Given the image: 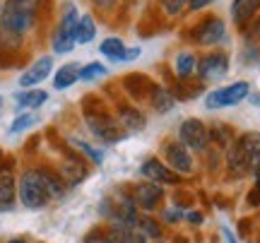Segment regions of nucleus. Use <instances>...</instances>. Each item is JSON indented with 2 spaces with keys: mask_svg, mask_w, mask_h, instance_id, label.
Returning <instances> with one entry per match:
<instances>
[{
  "mask_svg": "<svg viewBox=\"0 0 260 243\" xmlns=\"http://www.w3.org/2000/svg\"><path fill=\"white\" fill-rule=\"evenodd\" d=\"M210 142H217L219 147H229L234 142V132L232 128H226L222 123H214L212 128H210Z\"/></svg>",
  "mask_w": 260,
  "mask_h": 243,
  "instance_id": "26",
  "label": "nucleus"
},
{
  "mask_svg": "<svg viewBox=\"0 0 260 243\" xmlns=\"http://www.w3.org/2000/svg\"><path fill=\"white\" fill-rule=\"evenodd\" d=\"M253 173H255V186L260 188V159H258V164L253 166Z\"/></svg>",
  "mask_w": 260,
  "mask_h": 243,
  "instance_id": "38",
  "label": "nucleus"
},
{
  "mask_svg": "<svg viewBox=\"0 0 260 243\" xmlns=\"http://www.w3.org/2000/svg\"><path fill=\"white\" fill-rule=\"evenodd\" d=\"M106 73H109V67L102 65V63H87V65L80 67V80L82 82H94V80L106 77Z\"/></svg>",
  "mask_w": 260,
  "mask_h": 243,
  "instance_id": "27",
  "label": "nucleus"
},
{
  "mask_svg": "<svg viewBox=\"0 0 260 243\" xmlns=\"http://www.w3.org/2000/svg\"><path fill=\"white\" fill-rule=\"evenodd\" d=\"M0 111H3V96H0Z\"/></svg>",
  "mask_w": 260,
  "mask_h": 243,
  "instance_id": "41",
  "label": "nucleus"
},
{
  "mask_svg": "<svg viewBox=\"0 0 260 243\" xmlns=\"http://www.w3.org/2000/svg\"><path fill=\"white\" fill-rule=\"evenodd\" d=\"M15 197H17V181L12 171L0 168V212H10L15 207Z\"/></svg>",
  "mask_w": 260,
  "mask_h": 243,
  "instance_id": "15",
  "label": "nucleus"
},
{
  "mask_svg": "<svg viewBox=\"0 0 260 243\" xmlns=\"http://www.w3.org/2000/svg\"><path fill=\"white\" fill-rule=\"evenodd\" d=\"M248 202H251V205H258V202H260V188L258 186H255V190L248 195Z\"/></svg>",
  "mask_w": 260,
  "mask_h": 243,
  "instance_id": "35",
  "label": "nucleus"
},
{
  "mask_svg": "<svg viewBox=\"0 0 260 243\" xmlns=\"http://www.w3.org/2000/svg\"><path fill=\"white\" fill-rule=\"evenodd\" d=\"M248 94H251V84L248 82H234L226 84V87H219V89H212L205 96V106L212 109V111L214 109H229V106L241 103Z\"/></svg>",
  "mask_w": 260,
  "mask_h": 243,
  "instance_id": "4",
  "label": "nucleus"
},
{
  "mask_svg": "<svg viewBox=\"0 0 260 243\" xmlns=\"http://www.w3.org/2000/svg\"><path fill=\"white\" fill-rule=\"evenodd\" d=\"M128 243H147V238H145L142 234H130Z\"/></svg>",
  "mask_w": 260,
  "mask_h": 243,
  "instance_id": "37",
  "label": "nucleus"
},
{
  "mask_svg": "<svg viewBox=\"0 0 260 243\" xmlns=\"http://www.w3.org/2000/svg\"><path fill=\"white\" fill-rule=\"evenodd\" d=\"M37 123H39L37 113H22V116H17V118L12 121V125H10V135H19V132L34 128Z\"/></svg>",
  "mask_w": 260,
  "mask_h": 243,
  "instance_id": "28",
  "label": "nucleus"
},
{
  "mask_svg": "<svg viewBox=\"0 0 260 243\" xmlns=\"http://www.w3.org/2000/svg\"><path fill=\"white\" fill-rule=\"evenodd\" d=\"M161 154L167 159V166L171 171H176L178 176L181 173H190L193 171V157H190V150L181 142H164L161 145Z\"/></svg>",
  "mask_w": 260,
  "mask_h": 243,
  "instance_id": "8",
  "label": "nucleus"
},
{
  "mask_svg": "<svg viewBox=\"0 0 260 243\" xmlns=\"http://www.w3.org/2000/svg\"><path fill=\"white\" fill-rule=\"evenodd\" d=\"M92 3H94V8L104 10V12H109V10H113L118 5V0H92Z\"/></svg>",
  "mask_w": 260,
  "mask_h": 243,
  "instance_id": "32",
  "label": "nucleus"
},
{
  "mask_svg": "<svg viewBox=\"0 0 260 243\" xmlns=\"http://www.w3.org/2000/svg\"><path fill=\"white\" fill-rule=\"evenodd\" d=\"M178 142L193 152H205L210 145V128L198 118H186L178 128Z\"/></svg>",
  "mask_w": 260,
  "mask_h": 243,
  "instance_id": "6",
  "label": "nucleus"
},
{
  "mask_svg": "<svg viewBox=\"0 0 260 243\" xmlns=\"http://www.w3.org/2000/svg\"><path fill=\"white\" fill-rule=\"evenodd\" d=\"M140 173H142L145 181H152V183H159V186H178L181 183V176H178L176 171H171L164 161L154 159V157L142 161Z\"/></svg>",
  "mask_w": 260,
  "mask_h": 243,
  "instance_id": "10",
  "label": "nucleus"
},
{
  "mask_svg": "<svg viewBox=\"0 0 260 243\" xmlns=\"http://www.w3.org/2000/svg\"><path fill=\"white\" fill-rule=\"evenodd\" d=\"M0 10H3V3H0Z\"/></svg>",
  "mask_w": 260,
  "mask_h": 243,
  "instance_id": "42",
  "label": "nucleus"
},
{
  "mask_svg": "<svg viewBox=\"0 0 260 243\" xmlns=\"http://www.w3.org/2000/svg\"><path fill=\"white\" fill-rule=\"evenodd\" d=\"M51 70H53V58L51 56H41L37 58L31 65L19 75V87L22 89H31V87H37L51 75Z\"/></svg>",
  "mask_w": 260,
  "mask_h": 243,
  "instance_id": "11",
  "label": "nucleus"
},
{
  "mask_svg": "<svg viewBox=\"0 0 260 243\" xmlns=\"http://www.w3.org/2000/svg\"><path fill=\"white\" fill-rule=\"evenodd\" d=\"M77 22H80V15H77V8L73 3L63 5V15L58 19V27L51 37V46H53V53L63 56V53H70L75 48V31H77Z\"/></svg>",
  "mask_w": 260,
  "mask_h": 243,
  "instance_id": "3",
  "label": "nucleus"
},
{
  "mask_svg": "<svg viewBox=\"0 0 260 243\" xmlns=\"http://www.w3.org/2000/svg\"><path fill=\"white\" fill-rule=\"evenodd\" d=\"M224 37H226V27H224L222 19L214 17V15H207L193 29V39L200 46H217V44L224 41Z\"/></svg>",
  "mask_w": 260,
  "mask_h": 243,
  "instance_id": "7",
  "label": "nucleus"
},
{
  "mask_svg": "<svg viewBox=\"0 0 260 243\" xmlns=\"http://www.w3.org/2000/svg\"><path fill=\"white\" fill-rule=\"evenodd\" d=\"M188 222H190V224H200V222H203V217L198 215V212H188Z\"/></svg>",
  "mask_w": 260,
  "mask_h": 243,
  "instance_id": "36",
  "label": "nucleus"
},
{
  "mask_svg": "<svg viewBox=\"0 0 260 243\" xmlns=\"http://www.w3.org/2000/svg\"><path fill=\"white\" fill-rule=\"evenodd\" d=\"M87 128L92 130L94 137H99L106 145H116L121 142L128 132L123 130V125L116 118L106 116V113H96V116H87Z\"/></svg>",
  "mask_w": 260,
  "mask_h": 243,
  "instance_id": "5",
  "label": "nucleus"
},
{
  "mask_svg": "<svg viewBox=\"0 0 260 243\" xmlns=\"http://www.w3.org/2000/svg\"><path fill=\"white\" fill-rule=\"evenodd\" d=\"M260 12V0H234L232 3V19L236 27H246Z\"/></svg>",
  "mask_w": 260,
  "mask_h": 243,
  "instance_id": "17",
  "label": "nucleus"
},
{
  "mask_svg": "<svg viewBox=\"0 0 260 243\" xmlns=\"http://www.w3.org/2000/svg\"><path fill=\"white\" fill-rule=\"evenodd\" d=\"M133 229H125V226L111 224V226H94L87 231L84 236V243H128Z\"/></svg>",
  "mask_w": 260,
  "mask_h": 243,
  "instance_id": "12",
  "label": "nucleus"
},
{
  "mask_svg": "<svg viewBox=\"0 0 260 243\" xmlns=\"http://www.w3.org/2000/svg\"><path fill=\"white\" fill-rule=\"evenodd\" d=\"M118 123L123 125V130L128 132H140L145 128V116L135 109V106H118Z\"/></svg>",
  "mask_w": 260,
  "mask_h": 243,
  "instance_id": "18",
  "label": "nucleus"
},
{
  "mask_svg": "<svg viewBox=\"0 0 260 243\" xmlns=\"http://www.w3.org/2000/svg\"><path fill=\"white\" fill-rule=\"evenodd\" d=\"M8 243H29L27 238H24V236H17V238H10Z\"/></svg>",
  "mask_w": 260,
  "mask_h": 243,
  "instance_id": "40",
  "label": "nucleus"
},
{
  "mask_svg": "<svg viewBox=\"0 0 260 243\" xmlns=\"http://www.w3.org/2000/svg\"><path fill=\"white\" fill-rule=\"evenodd\" d=\"M174 103H176L174 96H171L164 87H154V89H152V106H154V111L167 113L174 109Z\"/></svg>",
  "mask_w": 260,
  "mask_h": 243,
  "instance_id": "24",
  "label": "nucleus"
},
{
  "mask_svg": "<svg viewBox=\"0 0 260 243\" xmlns=\"http://www.w3.org/2000/svg\"><path fill=\"white\" fill-rule=\"evenodd\" d=\"M17 193H19V202L27 207V210H41L51 202V193H48L46 178L41 166L37 168H27L17 181Z\"/></svg>",
  "mask_w": 260,
  "mask_h": 243,
  "instance_id": "2",
  "label": "nucleus"
},
{
  "mask_svg": "<svg viewBox=\"0 0 260 243\" xmlns=\"http://www.w3.org/2000/svg\"><path fill=\"white\" fill-rule=\"evenodd\" d=\"M239 142H241V147L246 150V154L253 159V164H258V159H260V132H246V135L239 137Z\"/></svg>",
  "mask_w": 260,
  "mask_h": 243,
  "instance_id": "25",
  "label": "nucleus"
},
{
  "mask_svg": "<svg viewBox=\"0 0 260 243\" xmlns=\"http://www.w3.org/2000/svg\"><path fill=\"white\" fill-rule=\"evenodd\" d=\"M41 0H5L0 10V31L24 37L37 24V12Z\"/></svg>",
  "mask_w": 260,
  "mask_h": 243,
  "instance_id": "1",
  "label": "nucleus"
},
{
  "mask_svg": "<svg viewBox=\"0 0 260 243\" xmlns=\"http://www.w3.org/2000/svg\"><path fill=\"white\" fill-rule=\"evenodd\" d=\"M96 37V22L92 15H82L77 22V31H75V41L77 44H92Z\"/></svg>",
  "mask_w": 260,
  "mask_h": 243,
  "instance_id": "23",
  "label": "nucleus"
},
{
  "mask_svg": "<svg viewBox=\"0 0 260 243\" xmlns=\"http://www.w3.org/2000/svg\"><path fill=\"white\" fill-rule=\"evenodd\" d=\"M212 5V0H188V8L190 10H205Z\"/></svg>",
  "mask_w": 260,
  "mask_h": 243,
  "instance_id": "33",
  "label": "nucleus"
},
{
  "mask_svg": "<svg viewBox=\"0 0 260 243\" xmlns=\"http://www.w3.org/2000/svg\"><path fill=\"white\" fill-rule=\"evenodd\" d=\"M60 178L65 181V186H77L82 183L84 176H87V164L80 157H68V159L60 164Z\"/></svg>",
  "mask_w": 260,
  "mask_h": 243,
  "instance_id": "16",
  "label": "nucleus"
},
{
  "mask_svg": "<svg viewBox=\"0 0 260 243\" xmlns=\"http://www.w3.org/2000/svg\"><path fill=\"white\" fill-rule=\"evenodd\" d=\"M140 231H142L145 238H161V229H159L154 219H142L140 222Z\"/></svg>",
  "mask_w": 260,
  "mask_h": 243,
  "instance_id": "31",
  "label": "nucleus"
},
{
  "mask_svg": "<svg viewBox=\"0 0 260 243\" xmlns=\"http://www.w3.org/2000/svg\"><path fill=\"white\" fill-rule=\"evenodd\" d=\"M161 197H164V188L159 183H152V181H142L133 188V200L140 210H147V212L154 210L161 202Z\"/></svg>",
  "mask_w": 260,
  "mask_h": 243,
  "instance_id": "13",
  "label": "nucleus"
},
{
  "mask_svg": "<svg viewBox=\"0 0 260 243\" xmlns=\"http://www.w3.org/2000/svg\"><path fill=\"white\" fill-rule=\"evenodd\" d=\"M198 73L203 80L214 82V80H222L229 73V56L222 51H210L198 60Z\"/></svg>",
  "mask_w": 260,
  "mask_h": 243,
  "instance_id": "9",
  "label": "nucleus"
},
{
  "mask_svg": "<svg viewBox=\"0 0 260 243\" xmlns=\"http://www.w3.org/2000/svg\"><path fill=\"white\" fill-rule=\"evenodd\" d=\"M73 147L77 152H82L84 157H87V159L92 161V164H102L104 161V154L99 150H96V147H92V145H89V142H84V140H77V137H73Z\"/></svg>",
  "mask_w": 260,
  "mask_h": 243,
  "instance_id": "29",
  "label": "nucleus"
},
{
  "mask_svg": "<svg viewBox=\"0 0 260 243\" xmlns=\"http://www.w3.org/2000/svg\"><path fill=\"white\" fill-rule=\"evenodd\" d=\"M253 166H255V164H253V159L246 154V150L241 147V142L234 140L232 145H229V152H226V168H229V173H232L234 178H241V176H246Z\"/></svg>",
  "mask_w": 260,
  "mask_h": 243,
  "instance_id": "14",
  "label": "nucleus"
},
{
  "mask_svg": "<svg viewBox=\"0 0 260 243\" xmlns=\"http://www.w3.org/2000/svg\"><path fill=\"white\" fill-rule=\"evenodd\" d=\"M159 5H161V10L167 12L169 17H178L183 10H186V3L188 0H157Z\"/></svg>",
  "mask_w": 260,
  "mask_h": 243,
  "instance_id": "30",
  "label": "nucleus"
},
{
  "mask_svg": "<svg viewBox=\"0 0 260 243\" xmlns=\"http://www.w3.org/2000/svg\"><path fill=\"white\" fill-rule=\"evenodd\" d=\"M80 63H65V65L58 67V73L53 75V87L58 92H63L68 87H73L77 80H80Z\"/></svg>",
  "mask_w": 260,
  "mask_h": 243,
  "instance_id": "19",
  "label": "nucleus"
},
{
  "mask_svg": "<svg viewBox=\"0 0 260 243\" xmlns=\"http://www.w3.org/2000/svg\"><path fill=\"white\" fill-rule=\"evenodd\" d=\"M224 238H226V243H236V238H234V234H232V231H229V229H226V226H224Z\"/></svg>",
  "mask_w": 260,
  "mask_h": 243,
  "instance_id": "39",
  "label": "nucleus"
},
{
  "mask_svg": "<svg viewBox=\"0 0 260 243\" xmlns=\"http://www.w3.org/2000/svg\"><path fill=\"white\" fill-rule=\"evenodd\" d=\"M15 101H17V109H39L48 101V94L44 89L31 87V89H22L15 94Z\"/></svg>",
  "mask_w": 260,
  "mask_h": 243,
  "instance_id": "20",
  "label": "nucleus"
},
{
  "mask_svg": "<svg viewBox=\"0 0 260 243\" xmlns=\"http://www.w3.org/2000/svg\"><path fill=\"white\" fill-rule=\"evenodd\" d=\"M99 51H102V56H106L111 63H121V60H125V53H128L125 44H123L118 37L104 39L102 46H99Z\"/></svg>",
  "mask_w": 260,
  "mask_h": 243,
  "instance_id": "22",
  "label": "nucleus"
},
{
  "mask_svg": "<svg viewBox=\"0 0 260 243\" xmlns=\"http://www.w3.org/2000/svg\"><path fill=\"white\" fill-rule=\"evenodd\" d=\"M178 217H181V212H178V210H167V212H164V219H167L169 224H176Z\"/></svg>",
  "mask_w": 260,
  "mask_h": 243,
  "instance_id": "34",
  "label": "nucleus"
},
{
  "mask_svg": "<svg viewBox=\"0 0 260 243\" xmlns=\"http://www.w3.org/2000/svg\"><path fill=\"white\" fill-rule=\"evenodd\" d=\"M174 73L181 80H186V77L198 73V58H195L193 51H178L176 60H174Z\"/></svg>",
  "mask_w": 260,
  "mask_h": 243,
  "instance_id": "21",
  "label": "nucleus"
}]
</instances>
